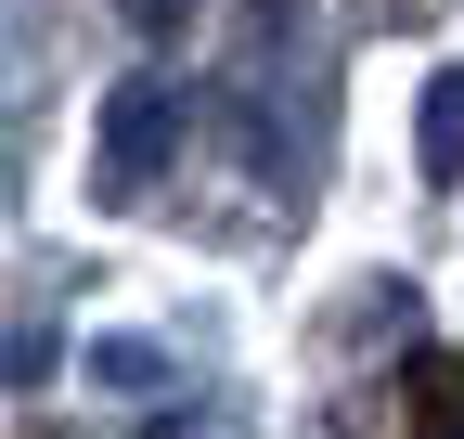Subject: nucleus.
I'll return each mask as SVG.
<instances>
[{"label": "nucleus", "mask_w": 464, "mask_h": 439, "mask_svg": "<svg viewBox=\"0 0 464 439\" xmlns=\"http://www.w3.org/2000/svg\"><path fill=\"white\" fill-rule=\"evenodd\" d=\"M400 426H413V439H464V362L451 349H413V362H400Z\"/></svg>", "instance_id": "nucleus-1"}]
</instances>
